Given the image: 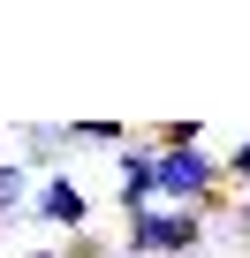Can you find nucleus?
I'll return each instance as SVG.
<instances>
[{"mask_svg": "<svg viewBox=\"0 0 250 258\" xmlns=\"http://www.w3.org/2000/svg\"><path fill=\"white\" fill-rule=\"evenodd\" d=\"M129 258H197V243H205V213H182V205H152V213H137L129 220Z\"/></svg>", "mask_w": 250, "mask_h": 258, "instance_id": "1", "label": "nucleus"}, {"mask_svg": "<svg viewBox=\"0 0 250 258\" xmlns=\"http://www.w3.org/2000/svg\"><path fill=\"white\" fill-rule=\"evenodd\" d=\"M114 205L129 213V220L159 205V152L144 145V129H137V145H129V152H114Z\"/></svg>", "mask_w": 250, "mask_h": 258, "instance_id": "2", "label": "nucleus"}, {"mask_svg": "<svg viewBox=\"0 0 250 258\" xmlns=\"http://www.w3.org/2000/svg\"><path fill=\"white\" fill-rule=\"evenodd\" d=\"M31 213H38L46 228H84V220H91V198H84V182H76L68 167H46V175H38Z\"/></svg>", "mask_w": 250, "mask_h": 258, "instance_id": "3", "label": "nucleus"}, {"mask_svg": "<svg viewBox=\"0 0 250 258\" xmlns=\"http://www.w3.org/2000/svg\"><path fill=\"white\" fill-rule=\"evenodd\" d=\"M31 198H38V167L31 160H0V220L31 213Z\"/></svg>", "mask_w": 250, "mask_h": 258, "instance_id": "4", "label": "nucleus"}, {"mask_svg": "<svg viewBox=\"0 0 250 258\" xmlns=\"http://www.w3.org/2000/svg\"><path fill=\"white\" fill-rule=\"evenodd\" d=\"M144 145H159V152H182V145H205V114H175V121L144 129Z\"/></svg>", "mask_w": 250, "mask_h": 258, "instance_id": "5", "label": "nucleus"}, {"mask_svg": "<svg viewBox=\"0 0 250 258\" xmlns=\"http://www.w3.org/2000/svg\"><path fill=\"white\" fill-rule=\"evenodd\" d=\"M220 182H227V190H242V182H250V137H242V145L220 160Z\"/></svg>", "mask_w": 250, "mask_h": 258, "instance_id": "6", "label": "nucleus"}, {"mask_svg": "<svg viewBox=\"0 0 250 258\" xmlns=\"http://www.w3.org/2000/svg\"><path fill=\"white\" fill-rule=\"evenodd\" d=\"M235 235L250 243V198H235Z\"/></svg>", "mask_w": 250, "mask_h": 258, "instance_id": "7", "label": "nucleus"}, {"mask_svg": "<svg viewBox=\"0 0 250 258\" xmlns=\"http://www.w3.org/2000/svg\"><path fill=\"white\" fill-rule=\"evenodd\" d=\"M16 258H61V250H16Z\"/></svg>", "mask_w": 250, "mask_h": 258, "instance_id": "8", "label": "nucleus"}]
</instances>
